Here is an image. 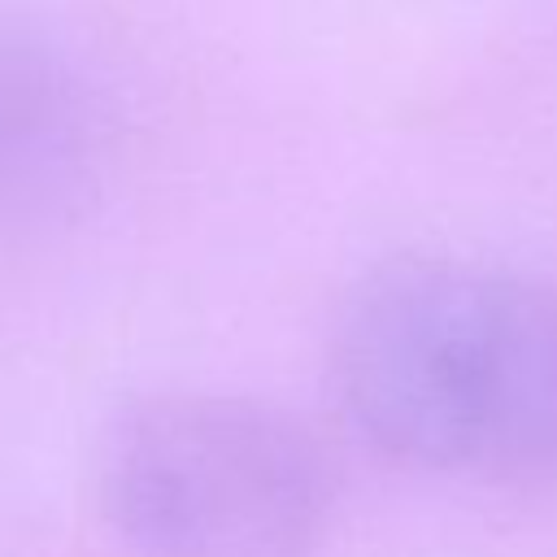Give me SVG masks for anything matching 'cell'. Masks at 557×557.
Listing matches in <instances>:
<instances>
[{"instance_id": "obj_2", "label": "cell", "mask_w": 557, "mask_h": 557, "mask_svg": "<svg viewBox=\"0 0 557 557\" xmlns=\"http://www.w3.org/2000/svg\"><path fill=\"white\" fill-rule=\"evenodd\" d=\"M96 479L139 557H309L331 505L322 453L287 413L213 392L126 405Z\"/></svg>"}, {"instance_id": "obj_3", "label": "cell", "mask_w": 557, "mask_h": 557, "mask_svg": "<svg viewBox=\"0 0 557 557\" xmlns=\"http://www.w3.org/2000/svg\"><path fill=\"white\" fill-rule=\"evenodd\" d=\"M113 122L78 57L48 30L0 22V257L61 239L96 205Z\"/></svg>"}, {"instance_id": "obj_1", "label": "cell", "mask_w": 557, "mask_h": 557, "mask_svg": "<svg viewBox=\"0 0 557 557\" xmlns=\"http://www.w3.org/2000/svg\"><path fill=\"white\" fill-rule=\"evenodd\" d=\"M331 366L352 426L405 466L557 474V292L522 274L396 257L348 296Z\"/></svg>"}]
</instances>
